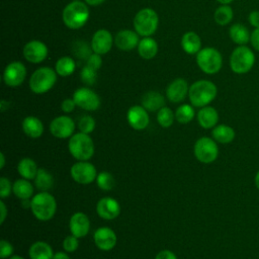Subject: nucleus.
Here are the masks:
<instances>
[{"label": "nucleus", "mask_w": 259, "mask_h": 259, "mask_svg": "<svg viewBox=\"0 0 259 259\" xmlns=\"http://www.w3.org/2000/svg\"><path fill=\"white\" fill-rule=\"evenodd\" d=\"M8 259H24V258L21 257V256H19V255H12V256L9 257Z\"/></svg>", "instance_id": "55"}, {"label": "nucleus", "mask_w": 259, "mask_h": 259, "mask_svg": "<svg viewBox=\"0 0 259 259\" xmlns=\"http://www.w3.org/2000/svg\"><path fill=\"white\" fill-rule=\"evenodd\" d=\"M72 179L79 184H90L96 180L97 171L95 166L88 161H78L70 169Z\"/></svg>", "instance_id": "10"}, {"label": "nucleus", "mask_w": 259, "mask_h": 259, "mask_svg": "<svg viewBox=\"0 0 259 259\" xmlns=\"http://www.w3.org/2000/svg\"><path fill=\"white\" fill-rule=\"evenodd\" d=\"M69 229L71 234L77 238L85 237L90 230L89 218L82 211L73 213L69 221Z\"/></svg>", "instance_id": "19"}, {"label": "nucleus", "mask_w": 259, "mask_h": 259, "mask_svg": "<svg viewBox=\"0 0 259 259\" xmlns=\"http://www.w3.org/2000/svg\"><path fill=\"white\" fill-rule=\"evenodd\" d=\"M78 128L81 133L84 134H90L94 131L96 122L95 119L91 115H83L79 120H78Z\"/></svg>", "instance_id": "38"}, {"label": "nucleus", "mask_w": 259, "mask_h": 259, "mask_svg": "<svg viewBox=\"0 0 259 259\" xmlns=\"http://www.w3.org/2000/svg\"><path fill=\"white\" fill-rule=\"evenodd\" d=\"M174 113H175V119L181 124L190 122L195 115L193 105H190V104H181L180 106L177 107Z\"/></svg>", "instance_id": "35"}, {"label": "nucleus", "mask_w": 259, "mask_h": 259, "mask_svg": "<svg viewBox=\"0 0 259 259\" xmlns=\"http://www.w3.org/2000/svg\"><path fill=\"white\" fill-rule=\"evenodd\" d=\"M76 106H77V105H76V103H75V101H74L73 98H66V99H64V100L62 101V103H61V108H62V110H63L64 112H66V113L72 112V111L75 109Z\"/></svg>", "instance_id": "45"}, {"label": "nucleus", "mask_w": 259, "mask_h": 259, "mask_svg": "<svg viewBox=\"0 0 259 259\" xmlns=\"http://www.w3.org/2000/svg\"><path fill=\"white\" fill-rule=\"evenodd\" d=\"M105 0H85V2L91 6H96L103 3Z\"/></svg>", "instance_id": "51"}, {"label": "nucleus", "mask_w": 259, "mask_h": 259, "mask_svg": "<svg viewBox=\"0 0 259 259\" xmlns=\"http://www.w3.org/2000/svg\"><path fill=\"white\" fill-rule=\"evenodd\" d=\"M113 38L107 29H98L92 36L91 50L98 55L108 53L112 47Z\"/></svg>", "instance_id": "18"}, {"label": "nucleus", "mask_w": 259, "mask_h": 259, "mask_svg": "<svg viewBox=\"0 0 259 259\" xmlns=\"http://www.w3.org/2000/svg\"><path fill=\"white\" fill-rule=\"evenodd\" d=\"M233 16H234L233 9L229 5H221L215 9L213 14L214 21L217 22V24L222 26L229 24L232 21Z\"/></svg>", "instance_id": "34"}, {"label": "nucleus", "mask_w": 259, "mask_h": 259, "mask_svg": "<svg viewBox=\"0 0 259 259\" xmlns=\"http://www.w3.org/2000/svg\"><path fill=\"white\" fill-rule=\"evenodd\" d=\"M17 171L19 173V175L21 176V178L27 179V180H31L34 179L38 168L36 163L28 157L22 158L17 165Z\"/></svg>", "instance_id": "31"}, {"label": "nucleus", "mask_w": 259, "mask_h": 259, "mask_svg": "<svg viewBox=\"0 0 259 259\" xmlns=\"http://www.w3.org/2000/svg\"><path fill=\"white\" fill-rule=\"evenodd\" d=\"M57 81V72L49 67L36 69L29 78V88L35 94H44L51 90Z\"/></svg>", "instance_id": "6"}, {"label": "nucleus", "mask_w": 259, "mask_h": 259, "mask_svg": "<svg viewBox=\"0 0 259 259\" xmlns=\"http://www.w3.org/2000/svg\"><path fill=\"white\" fill-rule=\"evenodd\" d=\"M80 78L82 80V82L86 85H93L96 81V70L88 67L87 65H85L80 73Z\"/></svg>", "instance_id": "39"}, {"label": "nucleus", "mask_w": 259, "mask_h": 259, "mask_svg": "<svg viewBox=\"0 0 259 259\" xmlns=\"http://www.w3.org/2000/svg\"><path fill=\"white\" fill-rule=\"evenodd\" d=\"M26 76L25 66L18 61L9 63L3 72L4 83L9 87H17L22 84Z\"/></svg>", "instance_id": "12"}, {"label": "nucleus", "mask_w": 259, "mask_h": 259, "mask_svg": "<svg viewBox=\"0 0 259 259\" xmlns=\"http://www.w3.org/2000/svg\"><path fill=\"white\" fill-rule=\"evenodd\" d=\"M139 42L138 32L131 29L119 30L114 36V44L121 51H132L138 47Z\"/></svg>", "instance_id": "21"}, {"label": "nucleus", "mask_w": 259, "mask_h": 259, "mask_svg": "<svg viewBox=\"0 0 259 259\" xmlns=\"http://www.w3.org/2000/svg\"><path fill=\"white\" fill-rule=\"evenodd\" d=\"M159 17L156 11L151 8H143L134 18L135 31L142 36H151L157 29Z\"/></svg>", "instance_id": "8"}, {"label": "nucleus", "mask_w": 259, "mask_h": 259, "mask_svg": "<svg viewBox=\"0 0 259 259\" xmlns=\"http://www.w3.org/2000/svg\"><path fill=\"white\" fill-rule=\"evenodd\" d=\"M189 87L187 82L183 78H177L173 80L166 89V96L169 101L173 103H179L183 101L188 95Z\"/></svg>", "instance_id": "20"}, {"label": "nucleus", "mask_w": 259, "mask_h": 259, "mask_svg": "<svg viewBox=\"0 0 259 259\" xmlns=\"http://www.w3.org/2000/svg\"><path fill=\"white\" fill-rule=\"evenodd\" d=\"M48 53L49 50L47 46L37 39L30 40L23 47V56L25 60L33 64L41 63L47 58Z\"/></svg>", "instance_id": "15"}, {"label": "nucleus", "mask_w": 259, "mask_h": 259, "mask_svg": "<svg viewBox=\"0 0 259 259\" xmlns=\"http://www.w3.org/2000/svg\"><path fill=\"white\" fill-rule=\"evenodd\" d=\"M7 213H8V210H7V207H6V204L5 202L3 201V199L0 201V224H3L6 217H7Z\"/></svg>", "instance_id": "49"}, {"label": "nucleus", "mask_w": 259, "mask_h": 259, "mask_svg": "<svg viewBox=\"0 0 259 259\" xmlns=\"http://www.w3.org/2000/svg\"><path fill=\"white\" fill-rule=\"evenodd\" d=\"M155 259H177V257L170 250H162L156 255Z\"/></svg>", "instance_id": "47"}, {"label": "nucleus", "mask_w": 259, "mask_h": 259, "mask_svg": "<svg viewBox=\"0 0 259 259\" xmlns=\"http://www.w3.org/2000/svg\"><path fill=\"white\" fill-rule=\"evenodd\" d=\"M212 139L220 144H230L234 141L236 133L233 127L227 124H217L211 131Z\"/></svg>", "instance_id": "27"}, {"label": "nucleus", "mask_w": 259, "mask_h": 259, "mask_svg": "<svg viewBox=\"0 0 259 259\" xmlns=\"http://www.w3.org/2000/svg\"><path fill=\"white\" fill-rule=\"evenodd\" d=\"M53 259H71L70 256L67 254V252H63V251H59L57 253L54 254Z\"/></svg>", "instance_id": "50"}, {"label": "nucleus", "mask_w": 259, "mask_h": 259, "mask_svg": "<svg viewBox=\"0 0 259 259\" xmlns=\"http://www.w3.org/2000/svg\"><path fill=\"white\" fill-rule=\"evenodd\" d=\"M195 158L204 164L212 163L219 156V147L213 139L208 137L199 138L193 148Z\"/></svg>", "instance_id": "9"}, {"label": "nucleus", "mask_w": 259, "mask_h": 259, "mask_svg": "<svg viewBox=\"0 0 259 259\" xmlns=\"http://www.w3.org/2000/svg\"><path fill=\"white\" fill-rule=\"evenodd\" d=\"M197 121L199 125L205 130L213 128L219 121V113L212 106H204L197 112Z\"/></svg>", "instance_id": "22"}, {"label": "nucleus", "mask_w": 259, "mask_h": 259, "mask_svg": "<svg viewBox=\"0 0 259 259\" xmlns=\"http://www.w3.org/2000/svg\"><path fill=\"white\" fill-rule=\"evenodd\" d=\"M128 124L137 131L145 130L150 122L148 110L142 105H134L128 108L126 113Z\"/></svg>", "instance_id": "16"}, {"label": "nucleus", "mask_w": 259, "mask_h": 259, "mask_svg": "<svg viewBox=\"0 0 259 259\" xmlns=\"http://www.w3.org/2000/svg\"><path fill=\"white\" fill-rule=\"evenodd\" d=\"M79 238H77L76 236L74 235H69L67 236L64 240H63V249L67 252V253H72V252H75L78 247H79Z\"/></svg>", "instance_id": "41"}, {"label": "nucleus", "mask_w": 259, "mask_h": 259, "mask_svg": "<svg viewBox=\"0 0 259 259\" xmlns=\"http://www.w3.org/2000/svg\"><path fill=\"white\" fill-rule=\"evenodd\" d=\"M70 154L78 161H88L94 155V143L88 134H74L68 143Z\"/></svg>", "instance_id": "4"}, {"label": "nucleus", "mask_w": 259, "mask_h": 259, "mask_svg": "<svg viewBox=\"0 0 259 259\" xmlns=\"http://www.w3.org/2000/svg\"><path fill=\"white\" fill-rule=\"evenodd\" d=\"M96 211L101 219L110 221L119 215L120 205L116 199L105 196L98 200L96 204Z\"/></svg>", "instance_id": "17"}, {"label": "nucleus", "mask_w": 259, "mask_h": 259, "mask_svg": "<svg viewBox=\"0 0 259 259\" xmlns=\"http://www.w3.org/2000/svg\"><path fill=\"white\" fill-rule=\"evenodd\" d=\"M5 166V156L4 154L1 152L0 153V169H3Z\"/></svg>", "instance_id": "52"}, {"label": "nucleus", "mask_w": 259, "mask_h": 259, "mask_svg": "<svg viewBox=\"0 0 259 259\" xmlns=\"http://www.w3.org/2000/svg\"><path fill=\"white\" fill-rule=\"evenodd\" d=\"M250 42H251V46L252 48L259 52V27H256L254 28V30L251 32V35H250Z\"/></svg>", "instance_id": "46"}, {"label": "nucleus", "mask_w": 259, "mask_h": 259, "mask_svg": "<svg viewBox=\"0 0 259 259\" xmlns=\"http://www.w3.org/2000/svg\"><path fill=\"white\" fill-rule=\"evenodd\" d=\"M165 105L163 95L157 91H149L142 97V106L148 111H158Z\"/></svg>", "instance_id": "26"}, {"label": "nucleus", "mask_w": 259, "mask_h": 259, "mask_svg": "<svg viewBox=\"0 0 259 259\" xmlns=\"http://www.w3.org/2000/svg\"><path fill=\"white\" fill-rule=\"evenodd\" d=\"M34 184L40 191H48L54 185L53 175L44 168H38V171L34 177Z\"/></svg>", "instance_id": "32"}, {"label": "nucleus", "mask_w": 259, "mask_h": 259, "mask_svg": "<svg viewBox=\"0 0 259 259\" xmlns=\"http://www.w3.org/2000/svg\"><path fill=\"white\" fill-rule=\"evenodd\" d=\"M75 122L68 115H60L55 117L50 124L51 134L58 139L71 138L74 135Z\"/></svg>", "instance_id": "13"}, {"label": "nucleus", "mask_w": 259, "mask_h": 259, "mask_svg": "<svg viewBox=\"0 0 259 259\" xmlns=\"http://www.w3.org/2000/svg\"><path fill=\"white\" fill-rule=\"evenodd\" d=\"M248 20H249V23L254 26L255 28L256 27H259V11H252L250 12L249 16H248Z\"/></svg>", "instance_id": "48"}, {"label": "nucleus", "mask_w": 259, "mask_h": 259, "mask_svg": "<svg viewBox=\"0 0 259 259\" xmlns=\"http://www.w3.org/2000/svg\"><path fill=\"white\" fill-rule=\"evenodd\" d=\"M21 126L24 134L31 139H37L41 137L44 133V124L41 120L36 116H32V115L26 116L22 120Z\"/></svg>", "instance_id": "23"}, {"label": "nucleus", "mask_w": 259, "mask_h": 259, "mask_svg": "<svg viewBox=\"0 0 259 259\" xmlns=\"http://www.w3.org/2000/svg\"><path fill=\"white\" fill-rule=\"evenodd\" d=\"M158 52V44L150 36H145L138 45V53L145 60L153 59Z\"/></svg>", "instance_id": "29"}, {"label": "nucleus", "mask_w": 259, "mask_h": 259, "mask_svg": "<svg viewBox=\"0 0 259 259\" xmlns=\"http://www.w3.org/2000/svg\"><path fill=\"white\" fill-rule=\"evenodd\" d=\"M254 183H255V186L259 189V170H258V172H257V173H256V175H255Z\"/></svg>", "instance_id": "53"}, {"label": "nucleus", "mask_w": 259, "mask_h": 259, "mask_svg": "<svg viewBox=\"0 0 259 259\" xmlns=\"http://www.w3.org/2000/svg\"><path fill=\"white\" fill-rule=\"evenodd\" d=\"M86 65L94 70H98L101 68V65H102V59H101V55H98V54H91L89 56V58L87 59L86 61Z\"/></svg>", "instance_id": "44"}, {"label": "nucleus", "mask_w": 259, "mask_h": 259, "mask_svg": "<svg viewBox=\"0 0 259 259\" xmlns=\"http://www.w3.org/2000/svg\"><path fill=\"white\" fill-rule=\"evenodd\" d=\"M196 63L203 73L213 75L222 69L223 57L217 49L207 47L196 54Z\"/></svg>", "instance_id": "7"}, {"label": "nucleus", "mask_w": 259, "mask_h": 259, "mask_svg": "<svg viewBox=\"0 0 259 259\" xmlns=\"http://www.w3.org/2000/svg\"><path fill=\"white\" fill-rule=\"evenodd\" d=\"M73 1H75V0H73Z\"/></svg>", "instance_id": "56"}, {"label": "nucleus", "mask_w": 259, "mask_h": 259, "mask_svg": "<svg viewBox=\"0 0 259 259\" xmlns=\"http://www.w3.org/2000/svg\"><path fill=\"white\" fill-rule=\"evenodd\" d=\"M33 191L34 190H33L32 184L29 182V180L24 178L15 180L12 186V193L20 200L29 199L32 196Z\"/></svg>", "instance_id": "30"}, {"label": "nucleus", "mask_w": 259, "mask_h": 259, "mask_svg": "<svg viewBox=\"0 0 259 259\" xmlns=\"http://www.w3.org/2000/svg\"><path fill=\"white\" fill-rule=\"evenodd\" d=\"M231 39L238 46H246L250 41L249 29L242 23H235L229 29Z\"/></svg>", "instance_id": "28"}, {"label": "nucleus", "mask_w": 259, "mask_h": 259, "mask_svg": "<svg viewBox=\"0 0 259 259\" xmlns=\"http://www.w3.org/2000/svg\"><path fill=\"white\" fill-rule=\"evenodd\" d=\"M89 18V8L84 2L75 0L69 3L63 10L62 19L64 24L71 29L82 27Z\"/></svg>", "instance_id": "3"}, {"label": "nucleus", "mask_w": 259, "mask_h": 259, "mask_svg": "<svg viewBox=\"0 0 259 259\" xmlns=\"http://www.w3.org/2000/svg\"><path fill=\"white\" fill-rule=\"evenodd\" d=\"M219 3H221L222 5H229L230 3H232L234 0H217Z\"/></svg>", "instance_id": "54"}, {"label": "nucleus", "mask_w": 259, "mask_h": 259, "mask_svg": "<svg viewBox=\"0 0 259 259\" xmlns=\"http://www.w3.org/2000/svg\"><path fill=\"white\" fill-rule=\"evenodd\" d=\"M95 181L97 186L103 191H109L114 186V178L111 173L107 171H102L98 173Z\"/></svg>", "instance_id": "37"}, {"label": "nucleus", "mask_w": 259, "mask_h": 259, "mask_svg": "<svg viewBox=\"0 0 259 259\" xmlns=\"http://www.w3.org/2000/svg\"><path fill=\"white\" fill-rule=\"evenodd\" d=\"M217 93L218 88L214 83L208 80H198L189 87L188 97L191 105L204 107L215 98Z\"/></svg>", "instance_id": "1"}, {"label": "nucleus", "mask_w": 259, "mask_h": 259, "mask_svg": "<svg viewBox=\"0 0 259 259\" xmlns=\"http://www.w3.org/2000/svg\"><path fill=\"white\" fill-rule=\"evenodd\" d=\"M73 99L77 106L88 111L98 109L101 103L97 93L87 87L78 88L73 94Z\"/></svg>", "instance_id": "11"}, {"label": "nucleus", "mask_w": 259, "mask_h": 259, "mask_svg": "<svg viewBox=\"0 0 259 259\" xmlns=\"http://www.w3.org/2000/svg\"><path fill=\"white\" fill-rule=\"evenodd\" d=\"M54 254L51 245L44 241L34 242L28 249V256L30 259H53Z\"/></svg>", "instance_id": "24"}, {"label": "nucleus", "mask_w": 259, "mask_h": 259, "mask_svg": "<svg viewBox=\"0 0 259 259\" xmlns=\"http://www.w3.org/2000/svg\"><path fill=\"white\" fill-rule=\"evenodd\" d=\"M181 47L189 55L197 54L201 50V39L194 31H187L182 35Z\"/></svg>", "instance_id": "25"}, {"label": "nucleus", "mask_w": 259, "mask_h": 259, "mask_svg": "<svg viewBox=\"0 0 259 259\" xmlns=\"http://www.w3.org/2000/svg\"><path fill=\"white\" fill-rule=\"evenodd\" d=\"M72 51L74 52V54L76 55L77 58L85 59L86 61L89 58V56L91 55L88 46L84 41H76L74 44V47H73Z\"/></svg>", "instance_id": "40"}, {"label": "nucleus", "mask_w": 259, "mask_h": 259, "mask_svg": "<svg viewBox=\"0 0 259 259\" xmlns=\"http://www.w3.org/2000/svg\"><path fill=\"white\" fill-rule=\"evenodd\" d=\"M76 69V63L71 57H61L55 64V71L62 77L70 76Z\"/></svg>", "instance_id": "33"}, {"label": "nucleus", "mask_w": 259, "mask_h": 259, "mask_svg": "<svg viewBox=\"0 0 259 259\" xmlns=\"http://www.w3.org/2000/svg\"><path fill=\"white\" fill-rule=\"evenodd\" d=\"M12 186L10 180L6 177H1L0 178V197L2 199L8 197L11 192H12Z\"/></svg>", "instance_id": "42"}, {"label": "nucleus", "mask_w": 259, "mask_h": 259, "mask_svg": "<svg viewBox=\"0 0 259 259\" xmlns=\"http://www.w3.org/2000/svg\"><path fill=\"white\" fill-rule=\"evenodd\" d=\"M255 64L254 52L246 46H238L231 54L230 68L236 74L248 73Z\"/></svg>", "instance_id": "5"}, {"label": "nucleus", "mask_w": 259, "mask_h": 259, "mask_svg": "<svg viewBox=\"0 0 259 259\" xmlns=\"http://www.w3.org/2000/svg\"><path fill=\"white\" fill-rule=\"evenodd\" d=\"M30 209L38 221L51 220L57 210L56 198L48 191H40L31 198Z\"/></svg>", "instance_id": "2"}, {"label": "nucleus", "mask_w": 259, "mask_h": 259, "mask_svg": "<svg viewBox=\"0 0 259 259\" xmlns=\"http://www.w3.org/2000/svg\"><path fill=\"white\" fill-rule=\"evenodd\" d=\"M95 246L102 251H109L116 245L117 237L114 231L108 227H100L93 234Z\"/></svg>", "instance_id": "14"}, {"label": "nucleus", "mask_w": 259, "mask_h": 259, "mask_svg": "<svg viewBox=\"0 0 259 259\" xmlns=\"http://www.w3.org/2000/svg\"><path fill=\"white\" fill-rule=\"evenodd\" d=\"M14 248L8 241L2 239L0 241V258L1 259H8L13 255Z\"/></svg>", "instance_id": "43"}, {"label": "nucleus", "mask_w": 259, "mask_h": 259, "mask_svg": "<svg viewBox=\"0 0 259 259\" xmlns=\"http://www.w3.org/2000/svg\"><path fill=\"white\" fill-rule=\"evenodd\" d=\"M175 119V113L167 106L162 107L158 110L157 121L162 127H170Z\"/></svg>", "instance_id": "36"}]
</instances>
